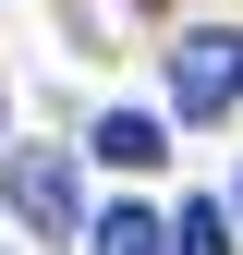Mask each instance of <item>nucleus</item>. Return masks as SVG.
<instances>
[{
    "label": "nucleus",
    "instance_id": "1",
    "mask_svg": "<svg viewBox=\"0 0 243 255\" xmlns=\"http://www.w3.org/2000/svg\"><path fill=\"white\" fill-rule=\"evenodd\" d=\"M170 98H182V122L243 110V37H231V24H195V37L170 49Z\"/></svg>",
    "mask_w": 243,
    "mask_h": 255
},
{
    "label": "nucleus",
    "instance_id": "2",
    "mask_svg": "<svg viewBox=\"0 0 243 255\" xmlns=\"http://www.w3.org/2000/svg\"><path fill=\"white\" fill-rule=\"evenodd\" d=\"M12 219H37V231H85L73 158H61V146H24V158H12Z\"/></svg>",
    "mask_w": 243,
    "mask_h": 255
},
{
    "label": "nucleus",
    "instance_id": "3",
    "mask_svg": "<svg viewBox=\"0 0 243 255\" xmlns=\"http://www.w3.org/2000/svg\"><path fill=\"white\" fill-rule=\"evenodd\" d=\"M85 255H170V219H146V207H110V219H85Z\"/></svg>",
    "mask_w": 243,
    "mask_h": 255
},
{
    "label": "nucleus",
    "instance_id": "4",
    "mask_svg": "<svg viewBox=\"0 0 243 255\" xmlns=\"http://www.w3.org/2000/svg\"><path fill=\"white\" fill-rule=\"evenodd\" d=\"M98 158H122V170H158V158H170V134H158L146 110H110V122H98Z\"/></svg>",
    "mask_w": 243,
    "mask_h": 255
},
{
    "label": "nucleus",
    "instance_id": "5",
    "mask_svg": "<svg viewBox=\"0 0 243 255\" xmlns=\"http://www.w3.org/2000/svg\"><path fill=\"white\" fill-rule=\"evenodd\" d=\"M231 207H243V182H231Z\"/></svg>",
    "mask_w": 243,
    "mask_h": 255
}]
</instances>
